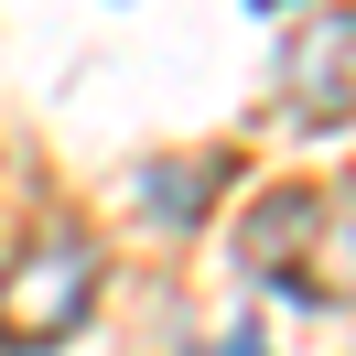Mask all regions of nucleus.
Returning <instances> with one entry per match:
<instances>
[{"instance_id":"f257e3e1","label":"nucleus","mask_w":356,"mask_h":356,"mask_svg":"<svg viewBox=\"0 0 356 356\" xmlns=\"http://www.w3.org/2000/svg\"><path fill=\"white\" fill-rule=\"evenodd\" d=\"M97 313V248L87 227H44L22 259L0 270V356H44Z\"/></svg>"},{"instance_id":"f03ea898","label":"nucleus","mask_w":356,"mask_h":356,"mask_svg":"<svg viewBox=\"0 0 356 356\" xmlns=\"http://www.w3.org/2000/svg\"><path fill=\"white\" fill-rule=\"evenodd\" d=\"M281 108H291V130H346L356 119V11H313L281 44Z\"/></svg>"},{"instance_id":"7ed1b4c3","label":"nucleus","mask_w":356,"mask_h":356,"mask_svg":"<svg viewBox=\"0 0 356 356\" xmlns=\"http://www.w3.org/2000/svg\"><path fill=\"white\" fill-rule=\"evenodd\" d=\"M259 11H281V0H259Z\"/></svg>"}]
</instances>
